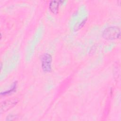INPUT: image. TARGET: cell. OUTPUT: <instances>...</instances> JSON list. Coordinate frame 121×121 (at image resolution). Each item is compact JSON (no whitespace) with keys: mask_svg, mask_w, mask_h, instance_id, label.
Listing matches in <instances>:
<instances>
[{"mask_svg":"<svg viewBox=\"0 0 121 121\" xmlns=\"http://www.w3.org/2000/svg\"><path fill=\"white\" fill-rule=\"evenodd\" d=\"M120 29L114 26L106 28L103 33V37L107 40H115L120 37Z\"/></svg>","mask_w":121,"mask_h":121,"instance_id":"obj_1","label":"cell"},{"mask_svg":"<svg viewBox=\"0 0 121 121\" xmlns=\"http://www.w3.org/2000/svg\"><path fill=\"white\" fill-rule=\"evenodd\" d=\"M52 57L48 53H44L41 57L42 68L45 72H50L52 70Z\"/></svg>","mask_w":121,"mask_h":121,"instance_id":"obj_2","label":"cell"},{"mask_svg":"<svg viewBox=\"0 0 121 121\" xmlns=\"http://www.w3.org/2000/svg\"><path fill=\"white\" fill-rule=\"evenodd\" d=\"M18 100L16 98H12L9 100H7L2 102L0 104V110L1 111L6 112L15 105L17 103Z\"/></svg>","mask_w":121,"mask_h":121,"instance_id":"obj_3","label":"cell"},{"mask_svg":"<svg viewBox=\"0 0 121 121\" xmlns=\"http://www.w3.org/2000/svg\"><path fill=\"white\" fill-rule=\"evenodd\" d=\"M60 2V1L52 0L50 1L49 4V8L52 13L55 14L58 13Z\"/></svg>","mask_w":121,"mask_h":121,"instance_id":"obj_4","label":"cell"},{"mask_svg":"<svg viewBox=\"0 0 121 121\" xmlns=\"http://www.w3.org/2000/svg\"><path fill=\"white\" fill-rule=\"evenodd\" d=\"M16 87H17V83L15 82L13 84V86L11 87V88H10V89H9V90H7L6 91H5V92H1V95H5L9 94L14 92L16 90Z\"/></svg>","mask_w":121,"mask_h":121,"instance_id":"obj_5","label":"cell"}]
</instances>
